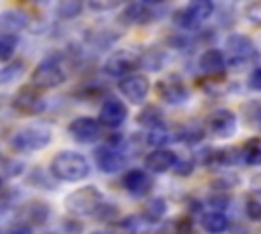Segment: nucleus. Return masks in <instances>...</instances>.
Here are the masks:
<instances>
[{"mask_svg":"<svg viewBox=\"0 0 261 234\" xmlns=\"http://www.w3.org/2000/svg\"><path fill=\"white\" fill-rule=\"evenodd\" d=\"M49 171L55 179L75 183L90 175V161L77 151H59L49 163Z\"/></svg>","mask_w":261,"mask_h":234,"instance_id":"f257e3e1","label":"nucleus"},{"mask_svg":"<svg viewBox=\"0 0 261 234\" xmlns=\"http://www.w3.org/2000/svg\"><path fill=\"white\" fill-rule=\"evenodd\" d=\"M102 203H104V195L96 185H84L80 189H73L63 201L65 210L73 218L96 216V212L102 208Z\"/></svg>","mask_w":261,"mask_h":234,"instance_id":"f03ea898","label":"nucleus"},{"mask_svg":"<svg viewBox=\"0 0 261 234\" xmlns=\"http://www.w3.org/2000/svg\"><path fill=\"white\" fill-rule=\"evenodd\" d=\"M51 138L53 136L47 126L35 124V126H22L14 130L8 138V144L16 153H35V151H43L51 142Z\"/></svg>","mask_w":261,"mask_h":234,"instance_id":"7ed1b4c3","label":"nucleus"},{"mask_svg":"<svg viewBox=\"0 0 261 234\" xmlns=\"http://www.w3.org/2000/svg\"><path fill=\"white\" fill-rule=\"evenodd\" d=\"M224 47H226L228 65L241 67V65H247V63H255L259 59V49L253 43V39L247 37V35L230 33L224 41Z\"/></svg>","mask_w":261,"mask_h":234,"instance_id":"20e7f679","label":"nucleus"},{"mask_svg":"<svg viewBox=\"0 0 261 234\" xmlns=\"http://www.w3.org/2000/svg\"><path fill=\"white\" fill-rule=\"evenodd\" d=\"M31 81L35 87L39 90H53L59 87L65 81V69L61 65L59 55H49L45 59H41L37 63V67L33 69Z\"/></svg>","mask_w":261,"mask_h":234,"instance_id":"39448f33","label":"nucleus"},{"mask_svg":"<svg viewBox=\"0 0 261 234\" xmlns=\"http://www.w3.org/2000/svg\"><path fill=\"white\" fill-rule=\"evenodd\" d=\"M141 55L143 53H139L135 49H118L106 57V61L102 63V71L108 77L124 79L133 73H137L135 69L141 67Z\"/></svg>","mask_w":261,"mask_h":234,"instance_id":"423d86ee","label":"nucleus"},{"mask_svg":"<svg viewBox=\"0 0 261 234\" xmlns=\"http://www.w3.org/2000/svg\"><path fill=\"white\" fill-rule=\"evenodd\" d=\"M212 14H214V2H210V0H194V2L186 4L184 8H179L173 14V22L179 28L194 31L204 20H208Z\"/></svg>","mask_w":261,"mask_h":234,"instance_id":"0eeeda50","label":"nucleus"},{"mask_svg":"<svg viewBox=\"0 0 261 234\" xmlns=\"http://www.w3.org/2000/svg\"><path fill=\"white\" fill-rule=\"evenodd\" d=\"M12 108L14 112L22 114V116H37V114H43L47 104L39 92V87H35L33 83L31 85H22L14 92L12 96Z\"/></svg>","mask_w":261,"mask_h":234,"instance_id":"6e6552de","label":"nucleus"},{"mask_svg":"<svg viewBox=\"0 0 261 234\" xmlns=\"http://www.w3.org/2000/svg\"><path fill=\"white\" fill-rule=\"evenodd\" d=\"M155 92H157V96H159L165 104H169V106L186 104L188 98H190L188 85H186L184 79H181L179 75H175V73H169V75L161 77V79L157 81V85H155Z\"/></svg>","mask_w":261,"mask_h":234,"instance_id":"1a4fd4ad","label":"nucleus"},{"mask_svg":"<svg viewBox=\"0 0 261 234\" xmlns=\"http://www.w3.org/2000/svg\"><path fill=\"white\" fill-rule=\"evenodd\" d=\"M208 132L220 140L230 138L237 132V114L228 108H216L210 112L208 120H206Z\"/></svg>","mask_w":261,"mask_h":234,"instance_id":"9d476101","label":"nucleus"},{"mask_svg":"<svg viewBox=\"0 0 261 234\" xmlns=\"http://www.w3.org/2000/svg\"><path fill=\"white\" fill-rule=\"evenodd\" d=\"M159 10H161V4L130 2V4H124L122 12H120V20L124 24H149L159 18Z\"/></svg>","mask_w":261,"mask_h":234,"instance_id":"9b49d317","label":"nucleus"},{"mask_svg":"<svg viewBox=\"0 0 261 234\" xmlns=\"http://www.w3.org/2000/svg\"><path fill=\"white\" fill-rule=\"evenodd\" d=\"M67 134L80 142V144H90L96 142L102 134V124L96 118L90 116H77L67 124Z\"/></svg>","mask_w":261,"mask_h":234,"instance_id":"f8f14e48","label":"nucleus"},{"mask_svg":"<svg viewBox=\"0 0 261 234\" xmlns=\"http://www.w3.org/2000/svg\"><path fill=\"white\" fill-rule=\"evenodd\" d=\"M118 92L133 104V106H141L147 96H149V77L145 73H133L124 79H118Z\"/></svg>","mask_w":261,"mask_h":234,"instance_id":"ddd939ff","label":"nucleus"},{"mask_svg":"<svg viewBox=\"0 0 261 234\" xmlns=\"http://www.w3.org/2000/svg\"><path fill=\"white\" fill-rule=\"evenodd\" d=\"M94 161H96V165L102 173H116L124 167L126 155L122 153V149L104 142V144L94 149Z\"/></svg>","mask_w":261,"mask_h":234,"instance_id":"4468645a","label":"nucleus"},{"mask_svg":"<svg viewBox=\"0 0 261 234\" xmlns=\"http://www.w3.org/2000/svg\"><path fill=\"white\" fill-rule=\"evenodd\" d=\"M126 106L122 100L118 98H106L100 106V112H98V122L106 128H120L126 120Z\"/></svg>","mask_w":261,"mask_h":234,"instance_id":"2eb2a0df","label":"nucleus"},{"mask_svg":"<svg viewBox=\"0 0 261 234\" xmlns=\"http://www.w3.org/2000/svg\"><path fill=\"white\" fill-rule=\"evenodd\" d=\"M153 185H155L153 177L147 171H143V169H130V171H126L122 175V187L133 197H145V195H149L151 189H153Z\"/></svg>","mask_w":261,"mask_h":234,"instance_id":"dca6fc26","label":"nucleus"},{"mask_svg":"<svg viewBox=\"0 0 261 234\" xmlns=\"http://www.w3.org/2000/svg\"><path fill=\"white\" fill-rule=\"evenodd\" d=\"M177 159L179 157L171 149H153L149 155H145V167L151 173H167L173 171Z\"/></svg>","mask_w":261,"mask_h":234,"instance_id":"f3484780","label":"nucleus"},{"mask_svg":"<svg viewBox=\"0 0 261 234\" xmlns=\"http://www.w3.org/2000/svg\"><path fill=\"white\" fill-rule=\"evenodd\" d=\"M228 61H226V53L216 49V47H208L206 51H202V55L198 57V67L208 73V75H222L226 69Z\"/></svg>","mask_w":261,"mask_h":234,"instance_id":"a211bd4d","label":"nucleus"},{"mask_svg":"<svg viewBox=\"0 0 261 234\" xmlns=\"http://www.w3.org/2000/svg\"><path fill=\"white\" fill-rule=\"evenodd\" d=\"M29 12L22 10V8H6L0 12V26H2V33H12L16 35L18 31L27 28L29 26Z\"/></svg>","mask_w":261,"mask_h":234,"instance_id":"6ab92c4d","label":"nucleus"},{"mask_svg":"<svg viewBox=\"0 0 261 234\" xmlns=\"http://www.w3.org/2000/svg\"><path fill=\"white\" fill-rule=\"evenodd\" d=\"M51 214V206H47L41 199H33L22 208V218L27 220V226H43Z\"/></svg>","mask_w":261,"mask_h":234,"instance_id":"aec40b11","label":"nucleus"},{"mask_svg":"<svg viewBox=\"0 0 261 234\" xmlns=\"http://www.w3.org/2000/svg\"><path fill=\"white\" fill-rule=\"evenodd\" d=\"M137 124L143 126L147 132L149 130H155V128H161L165 126V118H163V112L159 106L155 104H147L139 114H137Z\"/></svg>","mask_w":261,"mask_h":234,"instance_id":"412c9836","label":"nucleus"},{"mask_svg":"<svg viewBox=\"0 0 261 234\" xmlns=\"http://www.w3.org/2000/svg\"><path fill=\"white\" fill-rule=\"evenodd\" d=\"M200 226L206 234H224L228 228V218L224 212H212L208 210L200 218Z\"/></svg>","mask_w":261,"mask_h":234,"instance_id":"4be33fe9","label":"nucleus"},{"mask_svg":"<svg viewBox=\"0 0 261 234\" xmlns=\"http://www.w3.org/2000/svg\"><path fill=\"white\" fill-rule=\"evenodd\" d=\"M241 163L249 167L261 165V138L259 136H253L241 144Z\"/></svg>","mask_w":261,"mask_h":234,"instance_id":"5701e85b","label":"nucleus"},{"mask_svg":"<svg viewBox=\"0 0 261 234\" xmlns=\"http://www.w3.org/2000/svg\"><path fill=\"white\" fill-rule=\"evenodd\" d=\"M204 134H206V132H204V128H202L200 124L188 122V124H181V126L177 128L175 140H181V142H186V144H198V142H202Z\"/></svg>","mask_w":261,"mask_h":234,"instance_id":"b1692460","label":"nucleus"},{"mask_svg":"<svg viewBox=\"0 0 261 234\" xmlns=\"http://www.w3.org/2000/svg\"><path fill=\"white\" fill-rule=\"evenodd\" d=\"M243 120L249 128L261 132V100H249L243 104Z\"/></svg>","mask_w":261,"mask_h":234,"instance_id":"393cba45","label":"nucleus"},{"mask_svg":"<svg viewBox=\"0 0 261 234\" xmlns=\"http://www.w3.org/2000/svg\"><path fill=\"white\" fill-rule=\"evenodd\" d=\"M165 212H167V201H165L163 197H151V199L147 201V206L143 208V218H145L147 222L157 224V222L163 220Z\"/></svg>","mask_w":261,"mask_h":234,"instance_id":"a878e982","label":"nucleus"},{"mask_svg":"<svg viewBox=\"0 0 261 234\" xmlns=\"http://www.w3.org/2000/svg\"><path fill=\"white\" fill-rule=\"evenodd\" d=\"M0 171H2V181L8 183L10 179H14V177H18V175L24 173V163L18 161V159H12L8 155H4L2 161H0Z\"/></svg>","mask_w":261,"mask_h":234,"instance_id":"bb28decb","label":"nucleus"},{"mask_svg":"<svg viewBox=\"0 0 261 234\" xmlns=\"http://www.w3.org/2000/svg\"><path fill=\"white\" fill-rule=\"evenodd\" d=\"M163 63H165V53L161 49L151 47V49L143 51V55H141V67H145L149 71H159L163 67Z\"/></svg>","mask_w":261,"mask_h":234,"instance_id":"cd10ccee","label":"nucleus"},{"mask_svg":"<svg viewBox=\"0 0 261 234\" xmlns=\"http://www.w3.org/2000/svg\"><path fill=\"white\" fill-rule=\"evenodd\" d=\"M22 73H24V61H22V59H14V61L6 63V65L0 69V81H2L4 85H8V83L20 79Z\"/></svg>","mask_w":261,"mask_h":234,"instance_id":"c85d7f7f","label":"nucleus"},{"mask_svg":"<svg viewBox=\"0 0 261 234\" xmlns=\"http://www.w3.org/2000/svg\"><path fill=\"white\" fill-rule=\"evenodd\" d=\"M173 138H175V134H171V130H167V126L149 130L147 136H145V140H147L151 147H157V149H165Z\"/></svg>","mask_w":261,"mask_h":234,"instance_id":"c756f323","label":"nucleus"},{"mask_svg":"<svg viewBox=\"0 0 261 234\" xmlns=\"http://www.w3.org/2000/svg\"><path fill=\"white\" fill-rule=\"evenodd\" d=\"M16 45H18V37L12 35V33H2L0 35V59L2 63H10L14 51H16Z\"/></svg>","mask_w":261,"mask_h":234,"instance_id":"7c9ffc66","label":"nucleus"},{"mask_svg":"<svg viewBox=\"0 0 261 234\" xmlns=\"http://www.w3.org/2000/svg\"><path fill=\"white\" fill-rule=\"evenodd\" d=\"M139 232V218L126 216L112 224V234H137Z\"/></svg>","mask_w":261,"mask_h":234,"instance_id":"2f4dec72","label":"nucleus"},{"mask_svg":"<svg viewBox=\"0 0 261 234\" xmlns=\"http://www.w3.org/2000/svg\"><path fill=\"white\" fill-rule=\"evenodd\" d=\"M188 228H190V222L186 218H173V220L163 222L157 234H186Z\"/></svg>","mask_w":261,"mask_h":234,"instance_id":"473e14b6","label":"nucleus"},{"mask_svg":"<svg viewBox=\"0 0 261 234\" xmlns=\"http://www.w3.org/2000/svg\"><path fill=\"white\" fill-rule=\"evenodd\" d=\"M84 10V4L77 0H65L57 4V16L59 18H75Z\"/></svg>","mask_w":261,"mask_h":234,"instance_id":"72a5a7b5","label":"nucleus"},{"mask_svg":"<svg viewBox=\"0 0 261 234\" xmlns=\"http://www.w3.org/2000/svg\"><path fill=\"white\" fill-rule=\"evenodd\" d=\"M237 185H239V177H237L234 173L218 175V177H216V179H212V183H210V187H212V189H220L222 193H226V191L234 189Z\"/></svg>","mask_w":261,"mask_h":234,"instance_id":"f704fd0d","label":"nucleus"},{"mask_svg":"<svg viewBox=\"0 0 261 234\" xmlns=\"http://www.w3.org/2000/svg\"><path fill=\"white\" fill-rule=\"evenodd\" d=\"M243 14H245V20L247 22H251L253 26H261V0H255V2L245 4Z\"/></svg>","mask_w":261,"mask_h":234,"instance_id":"c9c22d12","label":"nucleus"},{"mask_svg":"<svg viewBox=\"0 0 261 234\" xmlns=\"http://www.w3.org/2000/svg\"><path fill=\"white\" fill-rule=\"evenodd\" d=\"M245 214L253 222H261V199L259 197H249L245 206Z\"/></svg>","mask_w":261,"mask_h":234,"instance_id":"e433bc0d","label":"nucleus"},{"mask_svg":"<svg viewBox=\"0 0 261 234\" xmlns=\"http://www.w3.org/2000/svg\"><path fill=\"white\" fill-rule=\"evenodd\" d=\"M96 218L102 220V222H112L114 224V218H116V206H110V203H102V208L96 212Z\"/></svg>","mask_w":261,"mask_h":234,"instance_id":"4c0bfd02","label":"nucleus"},{"mask_svg":"<svg viewBox=\"0 0 261 234\" xmlns=\"http://www.w3.org/2000/svg\"><path fill=\"white\" fill-rule=\"evenodd\" d=\"M120 6V2H96V0H90L88 4H86V8H90V10H94V12H106V10H114V8H118Z\"/></svg>","mask_w":261,"mask_h":234,"instance_id":"58836bf2","label":"nucleus"},{"mask_svg":"<svg viewBox=\"0 0 261 234\" xmlns=\"http://www.w3.org/2000/svg\"><path fill=\"white\" fill-rule=\"evenodd\" d=\"M63 232L65 234H82L84 232V224L77 220V218H65L63 220Z\"/></svg>","mask_w":261,"mask_h":234,"instance_id":"ea45409f","label":"nucleus"},{"mask_svg":"<svg viewBox=\"0 0 261 234\" xmlns=\"http://www.w3.org/2000/svg\"><path fill=\"white\" fill-rule=\"evenodd\" d=\"M194 171V161L192 159H177L175 167H173V173L184 177V175H190Z\"/></svg>","mask_w":261,"mask_h":234,"instance_id":"a19ab883","label":"nucleus"},{"mask_svg":"<svg viewBox=\"0 0 261 234\" xmlns=\"http://www.w3.org/2000/svg\"><path fill=\"white\" fill-rule=\"evenodd\" d=\"M247 87L253 90V92H261V65H257L249 77H247Z\"/></svg>","mask_w":261,"mask_h":234,"instance_id":"79ce46f5","label":"nucleus"},{"mask_svg":"<svg viewBox=\"0 0 261 234\" xmlns=\"http://www.w3.org/2000/svg\"><path fill=\"white\" fill-rule=\"evenodd\" d=\"M228 201H230V195H212L210 199H208V203H210V208H212V212H222L226 206H228Z\"/></svg>","mask_w":261,"mask_h":234,"instance_id":"37998d69","label":"nucleus"},{"mask_svg":"<svg viewBox=\"0 0 261 234\" xmlns=\"http://www.w3.org/2000/svg\"><path fill=\"white\" fill-rule=\"evenodd\" d=\"M45 177H43V169H35L31 175H29V183L31 185H39V187H45V189H49V187H53L51 183H47V181H43Z\"/></svg>","mask_w":261,"mask_h":234,"instance_id":"c03bdc74","label":"nucleus"},{"mask_svg":"<svg viewBox=\"0 0 261 234\" xmlns=\"http://www.w3.org/2000/svg\"><path fill=\"white\" fill-rule=\"evenodd\" d=\"M6 234H33V230H31V226H27V224H16V226L8 228Z\"/></svg>","mask_w":261,"mask_h":234,"instance_id":"a18cd8bd","label":"nucleus"},{"mask_svg":"<svg viewBox=\"0 0 261 234\" xmlns=\"http://www.w3.org/2000/svg\"><path fill=\"white\" fill-rule=\"evenodd\" d=\"M251 191L257 193V195H261V173H257V175L251 177Z\"/></svg>","mask_w":261,"mask_h":234,"instance_id":"49530a36","label":"nucleus"},{"mask_svg":"<svg viewBox=\"0 0 261 234\" xmlns=\"http://www.w3.org/2000/svg\"><path fill=\"white\" fill-rule=\"evenodd\" d=\"M43 234H55V232H51V230H49V232H43Z\"/></svg>","mask_w":261,"mask_h":234,"instance_id":"de8ad7c7","label":"nucleus"},{"mask_svg":"<svg viewBox=\"0 0 261 234\" xmlns=\"http://www.w3.org/2000/svg\"><path fill=\"white\" fill-rule=\"evenodd\" d=\"M92 234H102V232H92Z\"/></svg>","mask_w":261,"mask_h":234,"instance_id":"09e8293b","label":"nucleus"}]
</instances>
